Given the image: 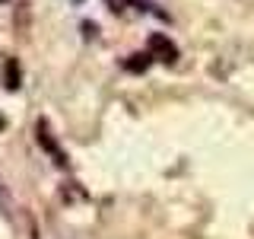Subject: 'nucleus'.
Masks as SVG:
<instances>
[{
    "label": "nucleus",
    "mask_w": 254,
    "mask_h": 239,
    "mask_svg": "<svg viewBox=\"0 0 254 239\" xmlns=\"http://www.w3.org/2000/svg\"><path fill=\"white\" fill-rule=\"evenodd\" d=\"M153 64V58L149 54H130V58L124 61V70H133V74H143V70Z\"/></svg>",
    "instance_id": "7ed1b4c3"
},
{
    "label": "nucleus",
    "mask_w": 254,
    "mask_h": 239,
    "mask_svg": "<svg viewBox=\"0 0 254 239\" xmlns=\"http://www.w3.org/2000/svg\"><path fill=\"white\" fill-rule=\"evenodd\" d=\"M3 124H6V121H3V118H0V127H3Z\"/></svg>",
    "instance_id": "39448f33"
},
{
    "label": "nucleus",
    "mask_w": 254,
    "mask_h": 239,
    "mask_svg": "<svg viewBox=\"0 0 254 239\" xmlns=\"http://www.w3.org/2000/svg\"><path fill=\"white\" fill-rule=\"evenodd\" d=\"M149 51L153 54H159V58H162L165 64H175L178 61V48H175L169 38L162 35V32H156V35H149Z\"/></svg>",
    "instance_id": "f257e3e1"
},
{
    "label": "nucleus",
    "mask_w": 254,
    "mask_h": 239,
    "mask_svg": "<svg viewBox=\"0 0 254 239\" xmlns=\"http://www.w3.org/2000/svg\"><path fill=\"white\" fill-rule=\"evenodd\" d=\"M76 3H79V0H76Z\"/></svg>",
    "instance_id": "423d86ee"
},
{
    "label": "nucleus",
    "mask_w": 254,
    "mask_h": 239,
    "mask_svg": "<svg viewBox=\"0 0 254 239\" xmlns=\"http://www.w3.org/2000/svg\"><path fill=\"white\" fill-rule=\"evenodd\" d=\"M105 3H108V6H111V10H115V13H121L124 6L130 3V0H105Z\"/></svg>",
    "instance_id": "20e7f679"
},
{
    "label": "nucleus",
    "mask_w": 254,
    "mask_h": 239,
    "mask_svg": "<svg viewBox=\"0 0 254 239\" xmlns=\"http://www.w3.org/2000/svg\"><path fill=\"white\" fill-rule=\"evenodd\" d=\"M38 143H42L48 153L54 156V163H58V166H67V156H64V150L51 140V134H48V124H45V121H38Z\"/></svg>",
    "instance_id": "f03ea898"
}]
</instances>
